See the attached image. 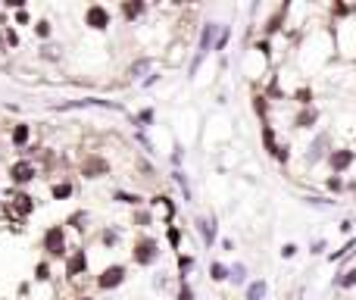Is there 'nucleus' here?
I'll return each instance as SVG.
<instances>
[{"instance_id": "17", "label": "nucleus", "mask_w": 356, "mask_h": 300, "mask_svg": "<svg viewBox=\"0 0 356 300\" xmlns=\"http://www.w3.org/2000/svg\"><path fill=\"white\" fill-rule=\"evenodd\" d=\"M138 13H144V4H128V7H125V16H128V19L138 16Z\"/></svg>"}, {"instance_id": "24", "label": "nucleus", "mask_w": 356, "mask_h": 300, "mask_svg": "<svg viewBox=\"0 0 356 300\" xmlns=\"http://www.w3.org/2000/svg\"><path fill=\"white\" fill-rule=\"evenodd\" d=\"M294 253H297V247H294V244H288V247L281 250V256H294Z\"/></svg>"}, {"instance_id": "1", "label": "nucleus", "mask_w": 356, "mask_h": 300, "mask_svg": "<svg viewBox=\"0 0 356 300\" xmlns=\"http://www.w3.org/2000/svg\"><path fill=\"white\" fill-rule=\"evenodd\" d=\"M156 259V241L153 238H141L135 244V262H141V266H147V262Z\"/></svg>"}, {"instance_id": "6", "label": "nucleus", "mask_w": 356, "mask_h": 300, "mask_svg": "<svg viewBox=\"0 0 356 300\" xmlns=\"http://www.w3.org/2000/svg\"><path fill=\"white\" fill-rule=\"evenodd\" d=\"M106 169H109V166H106V160H100V157H88V163L82 166V172H85L88 178H97V175H103V172H106Z\"/></svg>"}, {"instance_id": "22", "label": "nucleus", "mask_w": 356, "mask_h": 300, "mask_svg": "<svg viewBox=\"0 0 356 300\" xmlns=\"http://www.w3.org/2000/svg\"><path fill=\"white\" fill-rule=\"evenodd\" d=\"M37 34H50V25L47 22H37Z\"/></svg>"}, {"instance_id": "15", "label": "nucleus", "mask_w": 356, "mask_h": 300, "mask_svg": "<svg viewBox=\"0 0 356 300\" xmlns=\"http://www.w3.org/2000/svg\"><path fill=\"white\" fill-rule=\"evenodd\" d=\"M353 247H356V238H353V241H347V244H344L341 250H334V253H331V259H341V256H344V253H350Z\"/></svg>"}, {"instance_id": "16", "label": "nucleus", "mask_w": 356, "mask_h": 300, "mask_svg": "<svg viewBox=\"0 0 356 300\" xmlns=\"http://www.w3.org/2000/svg\"><path fill=\"white\" fill-rule=\"evenodd\" d=\"M213 278L216 281H222V278H228V269L222 266V262H213Z\"/></svg>"}, {"instance_id": "19", "label": "nucleus", "mask_w": 356, "mask_h": 300, "mask_svg": "<svg viewBox=\"0 0 356 300\" xmlns=\"http://www.w3.org/2000/svg\"><path fill=\"white\" fill-rule=\"evenodd\" d=\"M178 300H194V291H191V288H187V285H184V288L178 291Z\"/></svg>"}, {"instance_id": "10", "label": "nucleus", "mask_w": 356, "mask_h": 300, "mask_svg": "<svg viewBox=\"0 0 356 300\" xmlns=\"http://www.w3.org/2000/svg\"><path fill=\"white\" fill-rule=\"evenodd\" d=\"M200 232H203V241H206V244H213V241H216V225H213V222L200 219Z\"/></svg>"}, {"instance_id": "5", "label": "nucleus", "mask_w": 356, "mask_h": 300, "mask_svg": "<svg viewBox=\"0 0 356 300\" xmlns=\"http://www.w3.org/2000/svg\"><path fill=\"white\" fill-rule=\"evenodd\" d=\"M328 163H331L334 172H344V169L353 163V150H334V154L328 157Z\"/></svg>"}, {"instance_id": "23", "label": "nucleus", "mask_w": 356, "mask_h": 300, "mask_svg": "<svg viewBox=\"0 0 356 300\" xmlns=\"http://www.w3.org/2000/svg\"><path fill=\"white\" fill-rule=\"evenodd\" d=\"M178 238H181V235H178V229H169V241H172V244H178Z\"/></svg>"}, {"instance_id": "18", "label": "nucleus", "mask_w": 356, "mask_h": 300, "mask_svg": "<svg viewBox=\"0 0 356 300\" xmlns=\"http://www.w3.org/2000/svg\"><path fill=\"white\" fill-rule=\"evenodd\" d=\"M191 266H194V259H191V256H181V259H178V269H181V272H187Z\"/></svg>"}, {"instance_id": "2", "label": "nucleus", "mask_w": 356, "mask_h": 300, "mask_svg": "<svg viewBox=\"0 0 356 300\" xmlns=\"http://www.w3.org/2000/svg\"><path fill=\"white\" fill-rule=\"evenodd\" d=\"M44 247H47V253H53V256H60V253L66 250V238H63V229H60V225L47 229V235H44Z\"/></svg>"}, {"instance_id": "9", "label": "nucleus", "mask_w": 356, "mask_h": 300, "mask_svg": "<svg viewBox=\"0 0 356 300\" xmlns=\"http://www.w3.org/2000/svg\"><path fill=\"white\" fill-rule=\"evenodd\" d=\"M216 31H219V25H216V22H210V25L203 28V34H200V53H206V50L213 47V38H216Z\"/></svg>"}, {"instance_id": "8", "label": "nucleus", "mask_w": 356, "mask_h": 300, "mask_svg": "<svg viewBox=\"0 0 356 300\" xmlns=\"http://www.w3.org/2000/svg\"><path fill=\"white\" fill-rule=\"evenodd\" d=\"M82 269H88V256H85V250H75L69 259V275H78Z\"/></svg>"}, {"instance_id": "13", "label": "nucleus", "mask_w": 356, "mask_h": 300, "mask_svg": "<svg viewBox=\"0 0 356 300\" xmlns=\"http://www.w3.org/2000/svg\"><path fill=\"white\" fill-rule=\"evenodd\" d=\"M13 141L22 147L25 141H28V125H16V131H13Z\"/></svg>"}, {"instance_id": "12", "label": "nucleus", "mask_w": 356, "mask_h": 300, "mask_svg": "<svg viewBox=\"0 0 356 300\" xmlns=\"http://www.w3.org/2000/svg\"><path fill=\"white\" fill-rule=\"evenodd\" d=\"M353 285H356V269H350V272H344L337 278V288H353Z\"/></svg>"}, {"instance_id": "20", "label": "nucleus", "mask_w": 356, "mask_h": 300, "mask_svg": "<svg viewBox=\"0 0 356 300\" xmlns=\"http://www.w3.org/2000/svg\"><path fill=\"white\" fill-rule=\"evenodd\" d=\"M116 200H122V203H141V197H131V194H116Z\"/></svg>"}, {"instance_id": "4", "label": "nucleus", "mask_w": 356, "mask_h": 300, "mask_svg": "<svg viewBox=\"0 0 356 300\" xmlns=\"http://www.w3.org/2000/svg\"><path fill=\"white\" fill-rule=\"evenodd\" d=\"M85 19H88L91 28H106V25H109V13H106L103 7H88Z\"/></svg>"}, {"instance_id": "3", "label": "nucleus", "mask_w": 356, "mask_h": 300, "mask_svg": "<svg viewBox=\"0 0 356 300\" xmlns=\"http://www.w3.org/2000/svg\"><path fill=\"white\" fill-rule=\"evenodd\" d=\"M125 281V266H109L100 278H97V285L103 288V291H112V288H119Z\"/></svg>"}, {"instance_id": "21", "label": "nucleus", "mask_w": 356, "mask_h": 300, "mask_svg": "<svg viewBox=\"0 0 356 300\" xmlns=\"http://www.w3.org/2000/svg\"><path fill=\"white\" fill-rule=\"evenodd\" d=\"M147 66H150V63H147V60H141V63H138V66H131V75H135V72H144V69H147Z\"/></svg>"}, {"instance_id": "25", "label": "nucleus", "mask_w": 356, "mask_h": 300, "mask_svg": "<svg viewBox=\"0 0 356 300\" xmlns=\"http://www.w3.org/2000/svg\"><path fill=\"white\" fill-rule=\"evenodd\" d=\"M82 300H91V297H82Z\"/></svg>"}, {"instance_id": "7", "label": "nucleus", "mask_w": 356, "mask_h": 300, "mask_svg": "<svg viewBox=\"0 0 356 300\" xmlns=\"http://www.w3.org/2000/svg\"><path fill=\"white\" fill-rule=\"evenodd\" d=\"M13 178L16 181H31L34 178V166L31 163H16L13 166Z\"/></svg>"}, {"instance_id": "14", "label": "nucleus", "mask_w": 356, "mask_h": 300, "mask_svg": "<svg viewBox=\"0 0 356 300\" xmlns=\"http://www.w3.org/2000/svg\"><path fill=\"white\" fill-rule=\"evenodd\" d=\"M72 194V184H53V197L56 200H63V197H69Z\"/></svg>"}, {"instance_id": "11", "label": "nucleus", "mask_w": 356, "mask_h": 300, "mask_svg": "<svg viewBox=\"0 0 356 300\" xmlns=\"http://www.w3.org/2000/svg\"><path fill=\"white\" fill-rule=\"evenodd\" d=\"M262 294H266V285H262V281H253V285L247 288V300H259Z\"/></svg>"}]
</instances>
